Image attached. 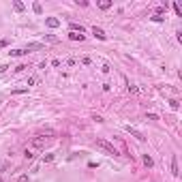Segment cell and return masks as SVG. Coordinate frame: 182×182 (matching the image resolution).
<instances>
[{
  "mask_svg": "<svg viewBox=\"0 0 182 182\" xmlns=\"http://www.w3.org/2000/svg\"><path fill=\"white\" fill-rule=\"evenodd\" d=\"M96 146H99L101 150H105L107 154H114V157L118 154V150L114 148V144H109V141H107V139H103V137H99V139H96Z\"/></svg>",
  "mask_w": 182,
  "mask_h": 182,
  "instance_id": "1",
  "label": "cell"
},
{
  "mask_svg": "<svg viewBox=\"0 0 182 182\" xmlns=\"http://www.w3.org/2000/svg\"><path fill=\"white\" fill-rule=\"evenodd\" d=\"M124 129H126V133H131L133 137H137L139 141H146V137H144V133H139L137 129H133V126H124Z\"/></svg>",
  "mask_w": 182,
  "mask_h": 182,
  "instance_id": "2",
  "label": "cell"
},
{
  "mask_svg": "<svg viewBox=\"0 0 182 182\" xmlns=\"http://www.w3.org/2000/svg\"><path fill=\"white\" fill-rule=\"evenodd\" d=\"M24 49H26V54L28 51H39V49H43V43H28Z\"/></svg>",
  "mask_w": 182,
  "mask_h": 182,
  "instance_id": "3",
  "label": "cell"
},
{
  "mask_svg": "<svg viewBox=\"0 0 182 182\" xmlns=\"http://www.w3.org/2000/svg\"><path fill=\"white\" fill-rule=\"evenodd\" d=\"M171 174H174V176H180V169H178V157H176V154L171 157Z\"/></svg>",
  "mask_w": 182,
  "mask_h": 182,
  "instance_id": "4",
  "label": "cell"
},
{
  "mask_svg": "<svg viewBox=\"0 0 182 182\" xmlns=\"http://www.w3.org/2000/svg\"><path fill=\"white\" fill-rule=\"evenodd\" d=\"M92 34L96 36V39H101V41H105V39H107V34L103 32V28H96V26L92 28Z\"/></svg>",
  "mask_w": 182,
  "mask_h": 182,
  "instance_id": "5",
  "label": "cell"
},
{
  "mask_svg": "<svg viewBox=\"0 0 182 182\" xmlns=\"http://www.w3.org/2000/svg\"><path fill=\"white\" fill-rule=\"evenodd\" d=\"M45 24H47L49 28H58V26H60V20H56V17H47V20H45Z\"/></svg>",
  "mask_w": 182,
  "mask_h": 182,
  "instance_id": "6",
  "label": "cell"
},
{
  "mask_svg": "<svg viewBox=\"0 0 182 182\" xmlns=\"http://www.w3.org/2000/svg\"><path fill=\"white\" fill-rule=\"evenodd\" d=\"M69 39H71V41H84V34H79V32H73V30H69Z\"/></svg>",
  "mask_w": 182,
  "mask_h": 182,
  "instance_id": "7",
  "label": "cell"
},
{
  "mask_svg": "<svg viewBox=\"0 0 182 182\" xmlns=\"http://www.w3.org/2000/svg\"><path fill=\"white\" fill-rule=\"evenodd\" d=\"M45 144H47V141L41 139V137H34V139H32V146H34V148H45Z\"/></svg>",
  "mask_w": 182,
  "mask_h": 182,
  "instance_id": "8",
  "label": "cell"
},
{
  "mask_svg": "<svg viewBox=\"0 0 182 182\" xmlns=\"http://www.w3.org/2000/svg\"><path fill=\"white\" fill-rule=\"evenodd\" d=\"M71 30H73V32H79V34H84V26H81V24H75V22H71Z\"/></svg>",
  "mask_w": 182,
  "mask_h": 182,
  "instance_id": "9",
  "label": "cell"
},
{
  "mask_svg": "<svg viewBox=\"0 0 182 182\" xmlns=\"http://www.w3.org/2000/svg\"><path fill=\"white\" fill-rule=\"evenodd\" d=\"M24 54H26V49H13V51H9V56L17 58V56H24Z\"/></svg>",
  "mask_w": 182,
  "mask_h": 182,
  "instance_id": "10",
  "label": "cell"
},
{
  "mask_svg": "<svg viewBox=\"0 0 182 182\" xmlns=\"http://www.w3.org/2000/svg\"><path fill=\"white\" fill-rule=\"evenodd\" d=\"M13 9H15V11H24V2H20V0H15V2H13Z\"/></svg>",
  "mask_w": 182,
  "mask_h": 182,
  "instance_id": "11",
  "label": "cell"
},
{
  "mask_svg": "<svg viewBox=\"0 0 182 182\" xmlns=\"http://www.w3.org/2000/svg\"><path fill=\"white\" fill-rule=\"evenodd\" d=\"M99 7H101L103 11H105V9H109V7H112V0H101V2H99Z\"/></svg>",
  "mask_w": 182,
  "mask_h": 182,
  "instance_id": "12",
  "label": "cell"
},
{
  "mask_svg": "<svg viewBox=\"0 0 182 182\" xmlns=\"http://www.w3.org/2000/svg\"><path fill=\"white\" fill-rule=\"evenodd\" d=\"M144 163H146V165H148V167H152V165H154L152 157H148V154H144Z\"/></svg>",
  "mask_w": 182,
  "mask_h": 182,
  "instance_id": "13",
  "label": "cell"
},
{
  "mask_svg": "<svg viewBox=\"0 0 182 182\" xmlns=\"http://www.w3.org/2000/svg\"><path fill=\"white\" fill-rule=\"evenodd\" d=\"M32 9H34V13H36V15H41V13H43V7H41L39 2H34V4H32Z\"/></svg>",
  "mask_w": 182,
  "mask_h": 182,
  "instance_id": "14",
  "label": "cell"
},
{
  "mask_svg": "<svg viewBox=\"0 0 182 182\" xmlns=\"http://www.w3.org/2000/svg\"><path fill=\"white\" fill-rule=\"evenodd\" d=\"M45 41H49V43H58V36H54V34H45Z\"/></svg>",
  "mask_w": 182,
  "mask_h": 182,
  "instance_id": "15",
  "label": "cell"
},
{
  "mask_svg": "<svg viewBox=\"0 0 182 182\" xmlns=\"http://www.w3.org/2000/svg\"><path fill=\"white\" fill-rule=\"evenodd\" d=\"M22 92H28V88H15V90H11V94H22Z\"/></svg>",
  "mask_w": 182,
  "mask_h": 182,
  "instance_id": "16",
  "label": "cell"
},
{
  "mask_svg": "<svg viewBox=\"0 0 182 182\" xmlns=\"http://www.w3.org/2000/svg\"><path fill=\"white\" fill-rule=\"evenodd\" d=\"M169 107H171V109H178V107H180V103L176 101V99H171V101H169Z\"/></svg>",
  "mask_w": 182,
  "mask_h": 182,
  "instance_id": "17",
  "label": "cell"
},
{
  "mask_svg": "<svg viewBox=\"0 0 182 182\" xmlns=\"http://www.w3.org/2000/svg\"><path fill=\"white\" fill-rule=\"evenodd\" d=\"M150 20H152V22H163V20H165V17H163V15H157V13H154V15L150 17Z\"/></svg>",
  "mask_w": 182,
  "mask_h": 182,
  "instance_id": "18",
  "label": "cell"
},
{
  "mask_svg": "<svg viewBox=\"0 0 182 182\" xmlns=\"http://www.w3.org/2000/svg\"><path fill=\"white\" fill-rule=\"evenodd\" d=\"M129 92H131V94H137L139 88H137V86H129Z\"/></svg>",
  "mask_w": 182,
  "mask_h": 182,
  "instance_id": "19",
  "label": "cell"
},
{
  "mask_svg": "<svg viewBox=\"0 0 182 182\" xmlns=\"http://www.w3.org/2000/svg\"><path fill=\"white\" fill-rule=\"evenodd\" d=\"M174 11H176V13L182 17V9H180V4H174Z\"/></svg>",
  "mask_w": 182,
  "mask_h": 182,
  "instance_id": "20",
  "label": "cell"
},
{
  "mask_svg": "<svg viewBox=\"0 0 182 182\" xmlns=\"http://www.w3.org/2000/svg\"><path fill=\"white\" fill-rule=\"evenodd\" d=\"M43 161H47V163H49V161H54V154H45Z\"/></svg>",
  "mask_w": 182,
  "mask_h": 182,
  "instance_id": "21",
  "label": "cell"
},
{
  "mask_svg": "<svg viewBox=\"0 0 182 182\" xmlns=\"http://www.w3.org/2000/svg\"><path fill=\"white\" fill-rule=\"evenodd\" d=\"M7 45H9V41H7V39H0V47H7Z\"/></svg>",
  "mask_w": 182,
  "mask_h": 182,
  "instance_id": "22",
  "label": "cell"
},
{
  "mask_svg": "<svg viewBox=\"0 0 182 182\" xmlns=\"http://www.w3.org/2000/svg\"><path fill=\"white\" fill-rule=\"evenodd\" d=\"M17 182H28V176H20V178H17Z\"/></svg>",
  "mask_w": 182,
  "mask_h": 182,
  "instance_id": "23",
  "label": "cell"
},
{
  "mask_svg": "<svg viewBox=\"0 0 182 182\" xmlns=\"http://www.w3.org/2000/svg\"><path fill=\"white\" fill-rule=\"evenodd\" d=\"M7 69H9V67H7V65H0V73H4V71H7Z\"/></svg>",
  "mask_w": 182,
  "mask_h": 182,
  "instance_id": "24",
  "label": "cell"
}]
</instances>
